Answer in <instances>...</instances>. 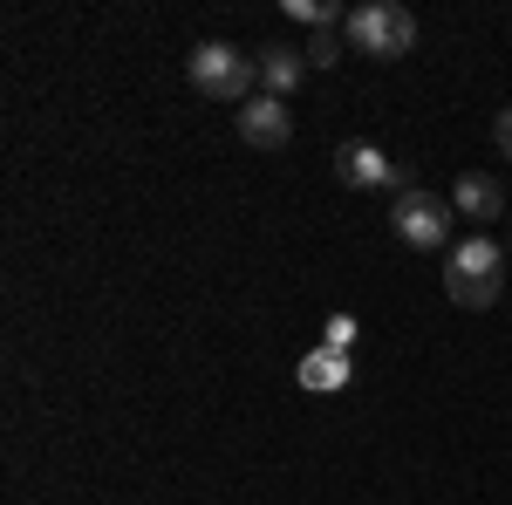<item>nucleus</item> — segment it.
I'll return each mask as SVG.
<instances>
[{"instance_id":"4","label":"nucleus","mask_w":512,"mask_h":505,"mask_svg":"<svg viewBox=\"0 0 512 505\" xmlns=\"http://www.w3.org/2000/svg\"><path fill=\"white\" fill-rule=\"evenodd\" d=\"M451 198H437L424 192V185H410V192H396V212H390V226L403 246H417V253H431V246H444L451 239Z\"/></svg>"},{"instance_id":"11","label":"nucleus","mask_w":512,"mask_h":505,"mask_svg":"<svg viewBox=\"0 0 512 505\" xmlns=\"http://www.w3.org/2000/svg\"><path fill=\"white\" fill-rule=\"evenodd\" d=\"M355 335H362V321H355V314H328V342H321V349H342V355H349Z\"/></svg>"},{"instance_id":"6","label":"nucleus","mask_w":512,"mask_h":505,"mask_svg":"<svg viewBox=\"0 0 512 505\" xmlns=\"http://www.w3.org/2000/svg\"><path fill=\"white\" fill-rule=\"evenodd\" d=\"M239 137L253 144V151H280L287 137H294V117H287V103L280 96H253V103H239Z\"/></svg>"},{"instance_id":"9","label":"nucleus","mask_w":512,"mask_h":505,"mask_svg":"<svg viewBox=\"0 0 512 505\" xmlns=\"http://www.w3.org/2000/svg\"><path fill=\"white\" fill-rule=\"evenodd\" d=\"M499 205H506V192H499L485 171H465V178L451 185V212H458V219H478V226H485V219H499Z\"/></svg>"},{"instance_id":"13","label":"nucleus","mask_w":512,"mask_h":505,"mask_svg":"<svg viewBox=\"0 0 512 505\" xmlns=\"http://www.w3.org/2000/svg\"><path fill=\"white\" fill-rule=\"evenodd\" d=\"M492 144L512 157V110H499V123H492Z\"/></svg>"},{"instance_id":"12","label":"nucleus","mask_w":512,"mask_h":505,"mask_svg":"<svg viewBox=\"0 0 512 505\" xmlns=\"http://www.w3.org/2000/svg\"><path fill=\"white\" fill-rule=\"evenodd\" d=\"M301 55H308V69H328V62H342V35L328 28V35H315L308 48H301Z\"/></svg>"},{"instance_id":"8","label":"nucleus","mask_w":512,"mask_h":505,"mask_svg":"<svg viewBox=\"0 0 512 505\" xmlns=\"http://www.w3.org/2000/svg\"><path fill=\"white\" fill-rule=\"evenodd\" d=\"M349 376H355V362L342 349H308V355H301V369H294V383H301V389H321V396L349 389Z\"/></svg>"},{"instance_id":"2","label":"nucleus","mask_w":512,"mask_h":505,"mask_svg":"<svg viewBox=\"0 0 512 505\" xmlns=\"http://www.w3.org/2000/svg\"><path fill=\"white\" fill-rule=\"evenodd\" d=\"M444 294L458 301V308H492L499 294H506V246L499 239H458L451 246V260H444Z\"/></svg>"},{"instance_id":"14","label":"nucleus","mask_w":512,"mask_h":505,"mask_svg":"<svg viewBox=\"0 0 512 505\" xmlns=\"http://www.w3.org/2000/svg\"><path fill=\"white\" fill-rule=\"evenodd\" d=\"M506 267H512V239H506Z\"/></svg>"},{"instance_id":"3","label":"nucleus","mask_w":512,"mask_h":505,"mask_svg":"<svg viewBox=\"0 0 512 505\" xmlns=\"http://www.w3.org/2000/svg\"><path fill=\"white\" fill-rule=\"evenodd\" d=\"M198 96H219V103H253V82H260V55H246L233 41H198L192 62H185Z\"/></svg>"},{"instance_id":"5","label":"nucleus","mask_w":512,"mask_h":505,"mask_svg":"<svg viewBox=\"0 0 512 505\" xmlns=\"http://www.w3.org/2000/svg\"><path fill=\"white\" fill-rule=\"evenodd\" d=\"M335 178H342L349 192H410V178H403L376 144H362V137L335 151Z\"/></svg>"},{"instance_id":"1","label":"nucleus","mask_w":512,"mask_h":505,"mask_svg":"<svg viewBox=\"0 0 512 505\" xmlns=\"http://www.w3.org/2000/svg\"><path fill=\"white\" fill-rule=\"evenodd\" d=\"M342 48L369 55V62H403L417 48V14L396 7V0H362L342 14Z\"/></svg>"},{"instance_id":"10","label":"nucleus","mask_w":512,"mask_h":505,"mask_svg":"<svg viewBox=\"0 0 512 505\" xmlns=\"http://www.w3.org/2000/svg\"><path fill=\"white\" fill-rule=\"evenodd\" d=\"M287 14H294V21H308L315 35H328V28H342V14H335L328 0H287Z\"/></svg>"},{"instance_id":"7","label":"nucleus","mask_w":512,"mask_h":505,"mask_svg":"<svg viewBox=\"0 0 512 505\" xmlns=\"http://www.w3.org/2000/svg\"><path fill=\"white\" fill-rule=\"evenodd\" d=\"M301 76H308V55H301V48H287V41H267V48H260V89H267V96L287 103V96L301 89Z\"/></svg>"}]
</instances>
